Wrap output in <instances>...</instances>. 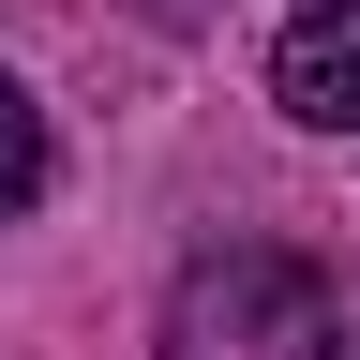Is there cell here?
<instances>
[{
    "mask_svg": "<svg viewBox=\"0 0 360 360\" xmlns=\"http://www.w3.org/2000/svg\"><path fill=\"white\" fill-rule=\"evenodd\" d=\"M30 195H45V105H30V75H0V225Z\"/></svg>",
    "mask_w": 360,
    "mask_h": 360,
    "instance_id": "cell-3",
    "label": "cell"
},
{
    "mask_svg": "<svg viewBox=\"0 0 360 360\" xmlns=\"http://www.w3.org/2000/svg\"><path fill=\"white\" fill-rule=\"evenodd\" d=\"M150 360H360V285L300 240H210L180 255Z\"/></svg>",
    "mask_w": 360,
    "mask_h": 360,
    "instance_id": "cell-1",
    "label": "cell"
},
{
    "mask_svg": "<svg viewBox=\"0 0 360 360\" xmlns=\"http://www.w3.org/2000/svg\"><path fill=\"white\" fill-rule=\"evenodd\" d=\"M270 105L300 135H360V0H300L270 30Z\"/></svg>",
    "mask_w": 360,
    "mask_h": 360,
    "instance_id": "cell-2",
    "label": "cell"
}]
</instances>
